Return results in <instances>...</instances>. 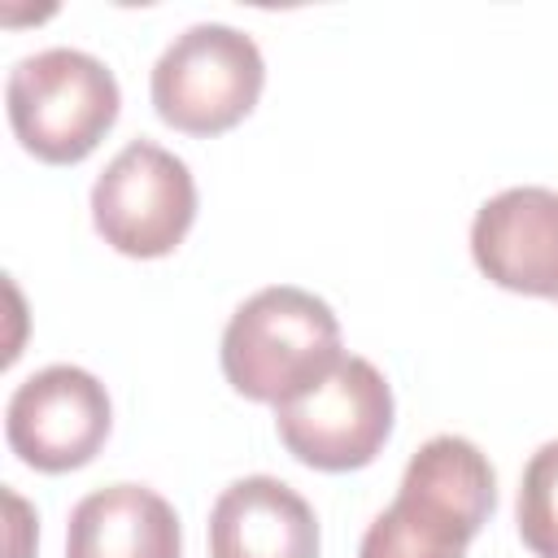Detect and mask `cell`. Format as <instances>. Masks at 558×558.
<instances>
[{
  "label": "cell",
  "instance_id": "ba28073f",
  "mask_svg": "<svg viewBox=\"0 0 558 558\" xmlns=\"http://www.w3.org/2000/svg\"><path fill=\"white\" fill-rule=\"evenodd\" d=\"M471 257L506 292L558 301V192L506 187L471 222Z\"/></svg>",
  "mask_w": 558,
  "mask_h": 558
},
{
  "label": "cell",
  "instance_id": "30bf717a",
  "mask_svg": "<svg viewBox=\"0 0 558 558\" xmlns=\"http://www.w3.org/2000/svg\"><path fill=\"white\" fill-rule=\"evenodd\" d=\"M65 558H183V527L148 484H109L70 510Z\"/></svg>",
  "mask_w": 558,
  "mask_h": 558
},
{
  "label": "cell",
  "instance_id": "9c48e42d",
  "mask_svg": "<svg viewBox=\"0 0 558 558\" xmlns=\"http://www.w3.org/2000/svg\"><path fill=\"white\" fill-rule=\"evenodd\" d=\"M209 558H318V514L292 484L244 475L209 510Z\"/></svg>",
  "mask_w": 558,
  "mask_h": 558
},
{
  "label": "cell",
  "instance_id": "7a4b0ae2",
  "mask_svg": "<svg viewBox=\"0 0 558 558\" xmlns=\"http://www.w3.org/2000/svg\"><path fill=\"white\" fill-rule=\"evenodd\" d=\"M340 323L331 305L305 288L270 283L253 292L222 331L227 384L266 405H283L340 362Z\"/></svg>",
  "mask_w": 558,
  "mask_h": 558
},
{
  "label": "cell",
  "instance_id": "5b68a950",
  "mask_svg": "<svg viewBox=\"0 0 558 558\" xmlns=\"http://www.w3.org/2000/svg\"><path fill=\"white\" fill-rule=\"evenodd\" d=\"M275 432L283 449L314 471L371 466L392 436V388L375 362L340 353L323 379L275 405Z\"/></svg>",
  "mask_w": 558,
  "mask_h": 558
},
{
  "label": "cell",
  "instance_id": "52a82bcc",
  "mask_svg": "<svg viewBox=\"0 0 558 558\" xmlns=\"http://www.w3.org/2000/svg\"><path fill=\"white\" fill-rule=\"evenodd\" d=\"M109 427H113V405L105 384L70 362L26 375L4 405L9 449L26 466L48 475L87 466L105 449Z\"/></svg>",
  "mask_w": 558,
  "mask_h": 558
},
{
  "label": "cell",
  "instance_id": "6da1fadb",
  "mask_svg": "<svg viewBox=\"0 0 558 558\" xmlns=\"http://www.w3.org/2000/svg\"><path fill=\"white\" fill-rule=\"evenodd\" d=\"M497 506V475L466 436H432L357 545V558H466Z\"/></svg>",
  "mask_w": 558,
  "mask_h": 558
},
{
  "label": "cell",
  "instance_id": "7c38bea8",
  "mask_svg": "<svg viewBox=\"0 0 558 558\" xmlns=\"http://www.w3.org/2000/svg\"><path fill=\"white\" fill-rule=\"evenodd\" d=\"M4 501H9V514H13V536H17V532L31 523V510H26V501H22L17 493H4ZM9 558H31V554H26V545H13V549H9Z\"/></svg>",
  "mask_w": 558,
  "mask_h": 558
},
{
  "label": "cell",
  "instance_id": "3957f363",
  "mask_svg": "<svg viewBox=\"0 0 558 558\" xmlns=\"http://www.w3.org/2000/svg\"><path fill=\"white\" fill-rule=\"evenodd\" d=\"M118 78L83 48H44L22 57L4 83V109L17 144L48 161H83L118 122Z\"/></svg>",
  "mask_w": 558,
  "mask_h": 558
},
{
  "label": "cell",
  "instance_id": "277c9868",
  "mask_svg": "<svg viewBox=\"0 0 558 558\" xmlns=\"http://www.w3.org/2000/svg\"><path fill=\"white\" fill-rule=\"evenodd\" d=\"M262 83L266 61L253 35L227 22H196L166 44L148 92L166 126L183 135H218L253 113Z\"/></svg>",
  "mask_w": 558,
  "mask_h": 558
},
{
  "label": "cell",
  "instance_id": "8fae6325",
  "mask_svg": "<svg viewBox=\"0 0 558 558\" xmlns=\"http://www.w3.org/2000/svg\"><path fill=\"white\" fill-rule=\"evenodd\" d=\"M519 541L536 558H558V440H545L519 480Z\"/></svg>",
  "mask_w": 558,
  "mask_h": 558
},
{
  "label": "cell",
  "instance_id": "8992f818",
  "mask_svg": "<svg viewBox=\"0 0 558 558\" xmlns=\"http://www.w3.org/2000/svg\"><path fill=\"white\" fill-rule=\"evenodd\" d=\"M196 218V179L183 157L153 140H131L92 183L96 235L122 257H166Z\"/></svg>",
  "mask_w": 558,
  "mask_h": 558
}]
</instances>
